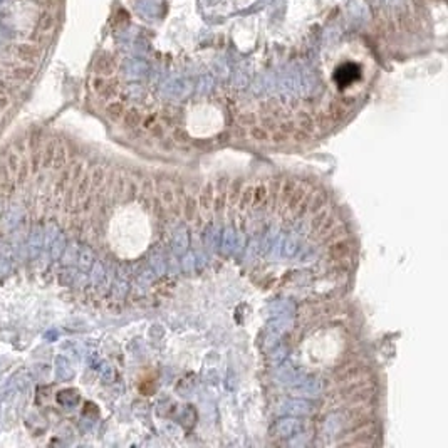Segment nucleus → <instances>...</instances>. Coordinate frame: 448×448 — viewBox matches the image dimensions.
I'll use <instances>...</instances> for the list:
<instances>
[{
    "label": "nucleus",
    "mask_w": 448,
    "mask_h": 448,
    "mask_svg": "<svg viewBox=\"0 0 448 448\" xmlns=\"http://www.w3.org/2000/svg\"><path fill=\"white\" fill-rule=\"evenodd\" d=\"M269 198V188L265 185H257L254 188V195H252V203L257 208H264L265 201Z\"/></svg>",
    "instance_id": "nucleus-8"
},
{
    "label": "nucleus",
    "mask_w": 448,
    "mask_h": 448,
    "mask_svg": "<svg viewBox=\"0 0 448 448\" xmlns=\"http://www.w3.org/2000/svg\"><path fill=\"white\" fill-rule=\"evenodd\" d=\"M10 106V99L7 98V96L5 94H0V113H2V111H5Z\"/></svg>",
    "instance_id": "nucleus-19"
},
{
    "label": "nucleus",
    "mask_w": 448,
    "mask_h": 448,
    "mask_svg": "<svg viewBox=\"0 0 448 448\" xmlns=\"http://www.w3.org/2000/svg\"><path fill=\"white\" fill-rule=\"evenodd\" d=\"M19 156H17V153H10L9 155V173L12 175V178H14V175H17V171H19Z\"/></svg>",
    "instance_id": "nucleus-16"
},
{
    "label": "nucleus",
    "mask_w": 448,
    "mask_h": 448,
    "mask_svg": "<svg viewBox=\"0 0 448 448\" xmlns=\"http://www.w3.org/2000/svg\"><path fill=\"white\" fill-rule=\"evenodd\" d=\"M94 70L98 76H111L116 70V59L111 54H103L96 59L94 62Z\"/></svg>",
    "instance_id": "nucleus-4"
},
{
    "label": "nucleus",
    "mask_w": 448,
    "mask_h": 448,
    "mask_svg": "<svg viewBox=\"0 0 448 448\" xmlns=\"http://www.w3.org/2000/svg\"><path fill=\"white\" fill-rule=\"evenodd\" d=\"M55 150H57V143H55L54 139H50L49 143L45 144L44 153H40V156H42V161H44V166H45V168H49V166L52 165L54 156H55Z\"/></svg>",
    "instance_id": "nucleus-13"
},
{
    "label": "nucleus",
    "mask_w": 448,
    "mask_h": 448,
    "mask_svg": "<svg viewBox=\"0 0 448 448\" xmlns=\"http://www.w3.org/2000/svg\"><path fill=\"white\" fill-rule=\"evenodd\" d=\"M352 103H354V101H352L351 98H342V99L332 101L329 109H327V114H329L332 123L337 124V123H341L342 119H346V116L349 114V109H351Z\"/></svg>",
    "instance_id": "nucleus-2"
},
{
    "label": "nucleus",
    "mask_w": 448,
    "mask_h": 448,
    "mask_svg": "<svg viewBox=\"0 0 448 448\" xmlns=\"http://www.w3.org/2000/svg\"><path fill=\"white\" fill-rule=\"evenodd\" d=\"M249 134L254 138L255 141H262V143H265V141H270V134L269 131H267L264 126H250L249 128Z\"/></svg>",
    "instance_id": "nucleus-14"
},
{
    "label": "nucleus",
    "mask_w": 448,
    "mask_h": 448,
    "mask_svg": "<svg viewBox=\"0 0 448 448\" xmlns=\"http://www.w3.org/2000/svg\"><path fill=\"white\" fill-rule=\"evenodd\" d=\"M255 114L250 113V111H247V113H240L239 116H237V123H239V126H244V128H250V126L255 124Z\"/></svg>",
    "instance_id": "nucleus-15"
},
{
    "label": "nucleus",
    "mask_w": 448,
    "mask_h": 448,
    "mask_svg": "<svg viewBox=\"0 0 448 448\" xmlns=\"http://www.w3.org/2000/svg\"><path fill=\"white\" fill-rule=\"evenodd\" d=\"M118 93H119V83L116 79H111V81H106L104 86L101 88V91L98 94L103 99H111V98H114Z\"/></svg>",
    "instance_id": "nucleus-11"
},
{
    "label": "nucleus",
    "mask_w": 448,
    "mask_h": 448,
    "mask_svg": "<svg viewBox=\"0 0 448 448\" xmlns=\"http://www.w3.org/2000/svg\"><path fill=\"white\" fill-rule=\"evenodd\" d=\"M123 124H124V128H128V129H136V128H139L141 126V121H143V116H141V113L136 108H131V109H128V111H124V114H123Z\"/></svg>",
    "instance_id": "nucleus-6"
},
{
    "label": "nucleus",
    "mask_w": 448,
    "mask_h": 448,
    "mask_svg": "<svg viewBox=\"0 0 448 448\" xmlns=\"http://www.w3.org/2000/svg\"><path fill=\"white\" fill-rule=\"evenodd\" d=\"M34 74H35V69L32 65H19V67H12V70H10V79L24 83V81L32 79Z\"/></svg>",
    "instance_id": "nucleus-7"
},
{
    "label": "nucleus",
    "mask_w": 448,
    "mask_h": 448,
    "mask_svg": "<svg viewBox=\"0 0 448 448\" xmlns=\"http://www.w3.org/2000/svg\"><path fill=\"white\" fill-rule=\"evenodd\" d=\"M213 198H215V185L213 183H206L203 188H201V193H200V206L203 211H211L213 210Z\"/></svg>",
    "instance_id": "nucleus-5"
},
{
    "label": "nucleus",
    "mask_w": 448,
    "mask_h": 448,
    "mask_svg": "<svg viewBox=\"0 0 448 448\" xmlns=\"http://www.w3.org/2000/svg\"><path fill=\"white\" fill-rule=\"evenodd\" d=\"M55 0H40V4L45 5V7H50V5H54Z\"/></svg>",
    "instance_id": "nucleus-20"
},
{
    "label": "nucleus",
    "mask_w": 448,
    "mask_h": 448,
    "mask_svg": "<svg viewBox=\"0 0 448 448\" xmlns=\"http://www.w3.org/2000/svg\"><path fill=\"white\" fill-rule=\"evenodd\" d=\"M15 54H17V57L20 60H24V62L34 64L37 62L40 57V49L34 44H19L17 47H15Z\"/></svg>",
    "instance_id": "nucleus-3"
},
{
    "label": "nucleus",
    "mask_w": 448,
    "mask_h": 448,
    "mask_svg": "<svg viewBox=\"0 0 448 448\" xmlns=\"http://www.w3.org/2000/svg\"><path fill=\"white\" fill-rule=\"evenodd\" d=\"M327 254L334 262H346L349 260V257L352 254V244L346 237L342 239H337L334 242H331L329 249H327Z\"/></svg>",
    "instance_id": "nucleus-1"
},
{
    "label": "nucleus",
    "mask_w": 448,
    "mask_h": 448,
    "mask_svg": "<svg viewBox=\"0 0 448 448\" xmlns=\"http://www.w3.org/2000/svg\"><path fill=\"white\" fill-rule=\"evenodd\" d=\"M104 83H106V79L103 78V76H98V78L93 81V89L96 91V93H99L101 88L104 86Z\"/></svg>",
    "instance_id": "nucleus-18"
},
{
    "label": "nucleus",
    "mask_w": 448,
    "mask_h": 448,
    "mask_svg": "<svg viewBox=\"0 0 448 448\" xmlns=\"http://www.w3.org/2000/svg\"><path fill=\"white\" fill-rule=\"evenodd\" d=\"M196 208H198V206H196V200L193 198V196L191 195H188L185 198V201H183V206H181V211H183V216L188 221H191L195 218V213H196Z\"/></svg>",
    "instance_id": "nucleus-12"
},
{
    "label": "nucleus",
    "mask_w": 448,
    "mask_h": 448,
    "mask_svg": "<svg viewBox=\"0 0 448 448\" xmlns=\"http://www.w3.org/2000/svg\"><path fill=\"white\" fill-rule=\"evenodd\" d=\"M129 20V14H128V10H124V9H119L118 12H116V15H114V24L116 25H123V24H126Z\"/></svg>",
    "instance_id": "nucleus-17"
},
{
    "label": "nucleus",
    "mask_w": 448,
    "mask_h": 448,
    "mask_svg": "<svg viewBox=\"0 0 448 448\" xmlns=\"http://www.w3.org/2000/svg\"><path fill=\"white\" fill-rule=\"evenodd\" d=\"M54 24H55V19H54V15L49 12V10H45V12H42L39 15V19H37V29H39V32H49V30H52V27H54Z\"/></svg>",
    "instance_id": "nucleus-10"
},
{
    "label": "nucleus",
    "mask_w": 448,
    "mask_h": 448,
    "mask_svg": "<svg viewBox=\"0 0 448 448\" xmlns=\"http://www.w3.org/2000/svg\"><path fill=\"white\" fill-rule=\"evenodd\" d=\"M124 111H126L124 104L119 103V101H114V103H109L106 106V116H108L111 121H121Z\"/></svg>",
    "instance_id": "nucleus-9"
}]
</instances>
